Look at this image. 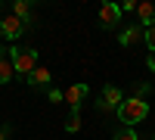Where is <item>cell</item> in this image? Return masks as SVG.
Instances as JSON below:
<instances>
[{"label":"cell","mask_w":155,"mask_h":140,"mask_svg":"<svg viewBox=\"0 0 155 140\" xmlns=\"http://www.w3.org/2000/svg\"><path fill=\"white\" fill-rule=\"evenodd\" d=\"M146 115H149V103H146L143 97H127L124 103L118 106V118H121L124 128H130V125L143 121Z\"/></svg>","instance_id":"6da1fadb"},{"label":"cell","mask_w":155,"mask_h":140,"mask_svg":"<svg viewBox=\"0 0 155 140\" xmlns=\"http://www.w3.org/2000/svg\"><path fill=\"white\" fill-rule=\"evenodd\" d=\"M9 56H12V66H16V75H25V78H28L37 69V50H31V47H12Z\"/></svg>","instance_id":"7a4b0ae2"},{"label":"cell","mask_w":155,"mask_h":140,"mask_svg":"<svg viewBox=\"0 0 155 140\" xmlns=\"http://www.w3.org/2000/svg\"><path fill=\"white\" fill-rule=\"evenodd\" d=\"M124 90H121V87H115V84H106V87H102V97H99V109H115V112H118V106L124 103Z\"/></svg>","instance_id":"3957f363"},{"label":"cell","mask_w":155,"mask_h":140,"mask_svg":"<svg viewBox=\"0 0 155 140\" xmlns=\"http://www.w3.org/2000/svg\"><path fill=\"white\" fill-rule=\"evenodd\" d=\"M25 25L22 19H16V16H6V19H0V37H6V41H19V37L25 34Z\"/></svg>","instance_id":"277c9868"},{"label":"cell","mask_w":155,"mask_h":140,"mask_svg":"<svg viewBox=\"0 0 155 140\" xmlns=\"http://www.w3.org/2000/svg\"><path fill=\"white\" fill-rule=\"evenodd\" d=\"M99 22H102V28H106V31L118 28V22H121V6H115V3H102V6H99Z\"/></svg>","instance_id":"5b68a950"},{"label":"cell","mask_w":155,"mask_h":140,"mask_svg":"<svg viewBox=\"0 0 155 140\" xmlns=\"http://www.w3.org/2000/svg\"><path fill=\"white\" fill-rule=\"evenodd\" d=\"M16 78V66H12V56L6 47H0V84H9Z\"/></svg>","instance_id":"8992f818"},{"label":"cell","mask_w":155,"mask_h":140,"mask_svg":"<svg viewBox=\"0 0 155 140\" xmlns=\"http://www.w3.org/2000/svg\"><path fill=\"white\" fill-rule=\"evenodd\" d=\"M87 97V84H71L65 90V103L71 106V112H81V100Z\"/></svg>","instance_id":"52a82bcc"},{"label":"cell","mask_w":155,"mask_h":140,"mask_svg":"<svg viewBox=\"0 0 155 140\" xmlns=\"http://www.w3.org/2000/svg\"><path fill=\"white\" fill-rule=\"evenodd\" d=\"M118 41H121L124 47H134V44H140V41H146V28H140V25H130V28H124V31L118 34Z\"/></svg>","instance_id":"ba28073f"},{"label":"cell","mask_w":155,"mask_h":140,"mask_svg":"<svg viewBox=\"0 0 155 140\" xmlns=\"http://www.w3.org/2000/svg\"><path fill=\"white\" fill-rule=\"evenodd\" d=\"M137 19H140V28H152L155 25V3H140L137 6Z\"/></svg>","instance_id":"9c48e42d"},{"label":"cell","mask_w":155,"mask_h":140,"mask_svg":"<svg viewBox=\"0 0 155 140\" xmlns=\"http://www.w3.org/2000/svg\"><path fill=\"white\" fill-rule=\"evenodd\" d=\"M25 81H28V87H50V81H53V75H50V69H44V66H37L31 75H28V78H25Z\"/></svg>","instance_id":"30bf717a"},{"label":"cell","mask_w":155,"mask_h":140,"mask_svg":"<svg viewBox=\"0 0 155 140\" xmlns=\"http://www.w3.org/2000/svg\"><path fill=\"white\" fill-rule=\"evenodd\" d=\"M12 16L22 19L25 25H31V6L25 3V0H12Z\"/></svg>","instance_id":"8fae6325"},{"label":"cell","mask_w":155,"mask_h":140,"mask_svg":"<svg viewBox=\"0 0 155 140\" xmlns=\"http://www.w3.org/2000/svg\"><path fill=\"white\" fill-rule=\"evenodd\" d=\"M65 131H68V134H78V131H81V112H71V115H68Z\"/></svg>","instance_id":"7c38bea8"},{"label":"cell","mask_w":155,"mask_h":140,"mask_svg":"<svg viewBox=\"0 0 155 140\" xmlns=\"http://www.w3.org/2000/svg\"><path fill=\"white\" fill-rule=\"evenodd\" d=\"M47 100H50V103H65V90H59V87H50V90H47Z\"/></svg>","instance_id":"4fadbf2b"},{"label":"cell","mask_w":155,"mask_h":140,"mask_svg":"<svg viewBox=\"0 0 155 140\" xmlns=\"http://www.w3.org/2000/svg\"><path fill=\"white\" fill-rule=\"evenodd\" d=\"M112 140H140V137H137V131H134V128H121Z\"/></svg>","instance_id":"5bb4252c"},{"label":"cell","mask_w":155,"mask_h":140,"mask_svg":"<svg viewBox=\"0 0 155 140\" xmlns=\"http://www.w3.org/2000/svg\"><path fill=\"white\" fill-rule=\"evenodd\" d=\"M146 47L152 50V56H155V25H152V28H146Z\"/></svg>","instance_id":"9a60e30c"},{"label":"cell","mask_w":155,"mask_h":140,"mask_svg":"<svg viewBox=\"0 0 155 140\" xmlns=\"http://www.w3.org/2000/svg\"><path fill=\"white\" fill-rule=\"evenodd\" d=\"M137 0H124V3H121V12H137Z\"/></svg>","instance_id":"2e32d148"},{"label":"cell","mask_w":155,"mask_h":140,"mask_svg":"<svg viewBox=\"0 0 155 140\" xmlns=\"http://www.w3.org/2000/svg\"><path fill=\"white\" fill-rule=\"evenodd\" d=\"M9 137V128H6V125H0V140H6Z\"/></svg>","instance_id":"e0dca14e"},{"label":"cell","mask_w":155,"mask_h":140,"mask_svg":"<svg viewBox=\"0 0 155 140\" xmlns=\"http://www.w3.org/2000/svg\"><path fill=\"white\" fill-rule=\"evenodd\" d=\"M146 66H149V72H155V56L149 53V59H146Z\"/></svg>","instance_id":"ac0fdd59"},{"label":"cell","mask_w":155,"mask_h":140,"mask_svg":"<svg viewBox=\"0 0 155 140\" xmlns=\"http://www.w3.org/2000/svg\"><path fill=\"white\" fill-rule=\"evenodd\" d=\"M152 140H155V137H152Z\"/></svg>","instance_id":"d6986e66"}]
</instances>
